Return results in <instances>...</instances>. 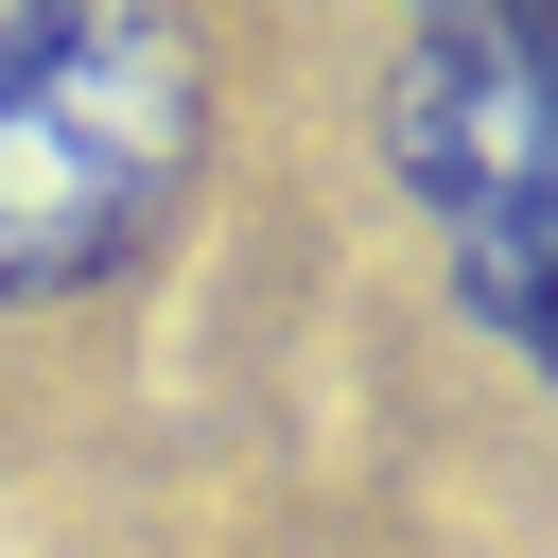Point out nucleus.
<instances>
[{"label": "nucleus", "instance_id": "f03ea898", "mask_svg": "<svg viewBox=\"0 0 558 558\" xmlns=\"http://www.w3.org/2000/svg\"><path fill=\"white\" fill-rule=\"evenodd\" d=\"M366 122H384V192L436 244V296L471 331L541 349V314H558V0L401 17Z\"/></svg>", "mask_w": 558, "mask_h": 558}, {"label": "nucleus", "instance_id": "f257e3e1", "mask_svg": "<svg viewBox=\"0 0 558 558\" xmlns=\"http://www.w3.org/2000/svg\"><path fill=\"white\" fill-rule=\"evenodd\" d=\"M209 0H0V314L140 279L209 174Z\"/></svg>", "mask_w": 558, "mask_h": 558}, {"label": "nucleus", "instance_id": "7ed1b4c3", "mask_svg": "<svg viewBox=\"0 0 558 558\" xmlns=\"http://www.w3.org/2000/svg\"><path fill=\"white\" fill-rule=\"evenodd\" d=\"M523 366H541V401H558V314H541V349H523Z\"/></svg>", "mask_w": 558, "mask_h": 558}]
</instances>
